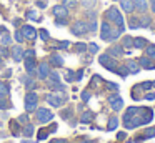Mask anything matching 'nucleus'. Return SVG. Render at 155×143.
<instances>
[{
  "instance_id": "f257e3e1",
  "label": "nucleus",
  "mask_w": 155,
  "mask_h": 143,
  "mask_svg": "<svg viewBox=\"0 0 155 143\" xmlns=\"http://www.w3.org/2000/svg\"><path fill=\"white\" fill-rule=\"evenodd\" d=\"M105 17H107L108 22H114L118 28L124 30V17H122V13H120V10H118V8H115V7L108 8L107 12H105Z\"/></svg>"
},
{
  "instance_id": "f03ea898",
  "label": "nucleus",
  "mask_w": 155,
  "mask_h": 143,
  "mask_svg": "<svg viewBox=\"0 0 155 143\" xmlns=\"http://www.w3.org/2000/svg\"><path fill=\"white\" fill-rule=\"evenodd\" d=\"M37 103H38V96L35 92H28L25 96V110L27 112H35L37 110Z\"/></svg>"
},
{
  "instance_id": "7ed1b4c3",
  "label": "nucleus",
  "mask_w": 155,
  "mask_h": 143,
  "mask_svg": "<svg viewBox=\"0 0 155 143\" xmlns=\"http://www.w3.org/2000/svg\"><path fill=\"white\" fill-rule=\"evenodd\" d=\"M98 62H100V65H102V67L108 68L110 72H115V70H117V62H115V58H112V57L108 55V53H105V55H100Z\"/></svg>"
},
{
  "instance_id": "20e7f679",
  "label": "nucleus",
  "mask_w": 155,
  "mask_h": 143,
  "mask_svg": "<svg viewBox=\"0 0 155 143\" xmlns=\"http://www.w3.org/2000/svg\"><path fill=\"white\" fill-rule=\"evenodd\" d=\"M88 32V27H87V22H82V20H77V22L72 25V33L74 35H85Z\"/></svg>"
},
{
  "instance_id": "39448f33",
  "label": "nucleus",
  "mask_w": 155,
  "mask_h": 143,
  "mask_svg": "<svg viewBox=\"0 0 155 143\" xmlns=\"http://www.w3.org/2000/svg\"><path fill=\"white\" fill-rule=\"evenodd\" d=\"M52 118H54V113H52L50 110H47V108H38L37 110V120L40 123H48Z\"/></svg>"
},
{
  "instance_id": "423d86ee",
  "label": "nucleus",
  "mask_w": 155,
  "mask_h": 143,
  "mask_svg": "<svg viewBox=\"0 0 155 143\" xmlns=\"http://www.w3.org/2000/svg\"><path fill=\"white\" fill-rule=\"evenodd\" d=\"M37 73H38V78L45 80L48 76V73H50V67H48L47 62H42L40 65L37 67Z\"/></svg>"
},
{
  "instance_id": "0eeeda50",
  "label": "nucleus",
  "mask_w": 155,
  "mask_h": 143,
  "mask_svg": "<svg viewBox=\"0 0 155 143\" xmlns=\"http://www.w3.org/2000/svg\"><path fill=\"white\" fill-rule=\"evenodd\" d=\"M108 103H110V106L115 110V112L122 110V106H124V100H122L118 95H112L110 98H108Z\"/></svg>"
},
{
  "instance_id": "6e6552de",
  "label": "nucleus",
  "mask_w": 155,
  "mask_h": 143,
  "mask_svg": "<svg viewBox=\"0 0 155 143\" xmlns=\"http://www.w3.org/2000/svg\"><path fill=\"white\" fill-rule=\"evenodd\" d=\"M22 33H24L25 40H34L35 37H37V30H35L34 27H30V25H24V27H22Z\"/></svg>"
},
{
  "instance_id": "1a4fd4ad",
  "label": "nucleus",
  "mask_w": 155,
  "mask_h": 143,
  "mask_svg": "<svg viewBox=\"0 0 155 143\" xmlns=\"http://www.w3.org/2000/svg\"><path fill=\"white\" fill-rule=\"evenodd\" d=\"M47 102L50 103L52 106L58 108V106H62V103H64V96H60V95H54V93H50V95H47Z\"/></svg>"
},
{
  "instance_id": "9d476101",
  "label": "nucleus",
  "mask_w": 155,
  "mask_h": 143,
  "mask_svg": "<svg viewBox=\"0 0 155 143\" xmlns=\"http://www.w3.org/2000/svg\"><path fill=\"white\" fill-rule=\"evenodd\" d=\"M118 2H120V8L124 10L125 13H134L135 12L134 0H118Z\"/></svg>"
},
{
  "instance_id": "9b49d317",
  "label": "nucleus",
  "mask_w": 155,
  "mask_h": 143,
  "mask_svg": "<svg viewBox=\"0 0 155 143\" xmlns=\"http://www.w3.org/2000/svg\"><path fill=\"white\" fill-rule=\"evenodd\" d=\"M52 12H54V15L57 18H67L68 17V8H65L64 5H55Z\"/></svg>"
},
{
  "instance_id": "f8f14e48",
  "label": "nucleus",
  "mask_w": 155,
  "mask_h": 143,
  "mask_svg": "<svg viewBox=\"0 0 155 143\" xmlns=\"http://www.w3.org/2000/svg\"><path fill=\"white\" fill-rule=\"evenodd\" d=\"M110 32H112V27L108 22H102V28H100V38L107 42L108 37H110Z\"/></svg>"
},
{
  "instance_id": "ddd939ff",
  "label": "nucleus",
  "mask_w": 155,
  "mask_h": 143,
  "mask_svg": "<svg viewBox=\"0 0 155 143\" xmlns=\"http://www.w3.org/2000/svg\"><path fill=\"white\" fill-rule=\"evenodd\" d=\"M125 67H127L128 73H132V75H135V73L140 72V63H138V60H128Z\"/></svg>"
},
{
  "instance_id": "4468645a",
  "label": "nucleus",
  "mask_w": 155,
  "mask_h": 143,
  "mask_svg": "<svg viewBox=\"0 0 155 143\" xmlns=\"http://www.w3.org/2000/svg\"><path fill=\"white\" fill-rule=\"evenodd\" d=\"M125 53V48L122 45H114L108 48V55L110 57H122Z\"/></svg>"
},
{
  "instance_id": "2eb2a0df",
  "label": "nucleus",
  "mask_w": 155,
  "mask_h": 143,
  "mask_svg": "<svg viewBox=\"0 0 155 143\" xmlns=\"http://www.w3.org/2000/svg\"><path fill=\"white\" fill-rule=\"evenodd\" d=\"M138 63H140V67H142V68H147V70L155 68V63L152 62V58H150V57H142V58L138 60Z\"/></svg>"
},
{
  "instance_id": "dca6fc26",
  "label": "nucleus",
  "mask_w": 155,
  "mask_h": 143,
  "mask_svg": "<svg viewBox=\"0 0 155 143\" xmlns=\"http://www.w3.org/2000/svg\"><path fill=\"white\" fill-rule=\"evenodd\" d=\"M25 70L28 72V75H34L35 73V58L34 57H27V60H25Z\"/></svg>"
},
{
  "instance_id": "f3484780",
  "label": "nucleus",
  "mask_w": 155,
  "mask_h": 143,
  "mask_svg": "<svg viewBox=\"0 0 155 143\" xmlns=\"http://www.w3.org/2000/svg\"><path fill=\"white\" fill-rule=\"evenodd\" d=\"M134 5H135V10L140 13H145L148 10V5H147V0H134Z\"/></svg>"
},
{
  "instance_id": "a211bd4d",
  "label": "nucleus",
  "mask_w": 155,
  "mask_h": 143,
  "mask_svg": "<svg viewBox=\"0 0 155 143\" xmlns=\"http://www.w3.org/2000/svg\"><path fill=\"white\" fill-rule=\"evenodd\" d=\"M12 57H14L15 62H22V58H24V48L22 47H15L12 50Z\"/></svg>"
},
{
  "instance_id": "6ab92c4d",
  "label": "nucleus",
  "mask_w": 155,
  "mask_h": 143,
  "mask_svg": "<svg viewBox=\"0 0 155 143\" xmlns=\"http://www.w3.org/2000/svg\"><path fill=\"white\" fill-rule=\"evenodd\" d=\"M147 47V40L142 38V37H137L134 38V48H145Z\"/></svg>"
},
{
  "instance_id": "aec40b11",
  "label": "nucleus",
  "mask_w": 155,
  "mask_h": 143,
  "mask_svg": "<svg viewBox=\"0 0 155 143\" xmlns=\"http://www.w3.org/2000/svg\"><path fill=\"white\" fill-rule=\"evenodd\" d=\"M122 32H124V30L118 28V27H117V30H112V32H110V37H108L107 42H115V40H117L118 37H120V33H122Z\"/></svg>"
},
{
  "instance_id": "412c9836",
  "label": "nucleus",
  "mask_w": 155,
  "mask_h": 143,
  "mask_svg": "<svg viewBox=\"0 0 155 143\" xmlns=\"http://www.w3.org/2000/svg\"><path fill=\"white\" fill-rule=\"evenodd\" d=\"M50 62H52V65H55V67H62V65H64V58H62L60 55H52L50 57Z\"/></svg>"
},
{
  "instance_id": "4be33fe9",
  "label": "nucleus",
  "mask_w": 155,
  "mask_h": 143,
  "mask_svg": "<svg viewBox=\"0 0 155 143\" xmlns=\"http://www.w3.org/2000/svg\"><path fill=\"white\" fill-rule=\"evenodd\" d=\"M122 47L124 48H134V38L132 37H124V42H122Z\"/></svg>"
},
{
  "instance_id": "5701e85b",
  "label": "nucleus",
  "mask_w": 155,
  "mask_h": 143,
  "mask_svg": "<svg viewBox=\"0 0 155 143\" xmlns=\"http://www.w3.org/2000/svg\"><path fill=\"white\" fill-rule=\"evenodd\" d=\"M62 5L65 8H75L78 5V0H62Z\"/></svg>"
},
{
  "instance_id": "b1692460",
  "label": "nucleus",
  "mask_w": 155,
  "mask_h": 143,
  "mask_svg": "<svg viewBox=\"0 0 155 143\" xmlns=\"http://www.w3.org/2000/svg\"><path fill=\"white\" fill-rule=\"evenodd\" d=\"M138 27H140V18H135V17H132V18L128 20V28L135 30V28H138Z\"/></svg>"
},
{
  "instance_id": "393cba45",
  "label": "nucleus",
  "mask_w": 155,
  "mask_h": 143,
  "mask_svg": "<svg viewBox=\"0 0 155 143\" xmlns=\"http://www.w3.org/2000/svg\"><path fill=\"white\" fill-rule=\"evenodd\" d=\"M152 136H155V126H152V128H147L143 132V135H142V138L147 140V138H152Z\"/></svg>"
},
{
  "instance_id": "a878e982",
  "label": "nucleus",
  "mask_w": 155,
  "mask_h": 143,
  "mask_svg": "<svg viewBox=\"0 0 155 143\" xmlns=\"http://www.w3.org/2000/svg\"><path fill=\"white\" fill-rule=\"evenodd\" d=\"M117 126H118V118L117 116H112V118L108 120V130L112 132V130H115Z\"/></svg>"
},
{
  "instance_id": "bb28decb",
  "label": "nucleus",
  "mask_w": 155,
  "mask_h": 143,
  "mask_svg": "<svg viewBox=\"0 0 155 143\" xmlns=\"http://www.w3.org/2000/svg\"><path fill=\"white\" fill-rule=\"evenodd\" d=\"M145 53H147V57H150V58H155V45H147L145 47Z\"/></svg>"
},
{
  "instance_id": "cd10ccee",
  "label": "nucleus",
  "mask_w": 155,
  "mask_h": 143,
  "mask_svg": "<svg viewBox=\"0 0 155 143\" xmlns=\"http://www.w3.org/2000/svg\"><path fill=\"white\" fill-rule=\"evenodd\" d=\"M92 118H94V113H92V112H85L84 115H82V123L92 122Z\"/></svg>"
},
{
  "instance_id": "c85d7f7f",
  "label": "nucleus",
  "mask_w": 155,
  "mask_h": 143,
  "mask_svg": "<svg viewBox=\"0 0 155 143\" xmlns=\"http://www.w3.org/2000/svg\"><path fill=\"white\" fill-rule=\"evenodd\" d=\"M8 95V86L4 85V83H0V98H5Z\"/></svg>"
},
{
  "instance_id": "c756f323",
  "label": "nucleus",
  "mask_w": 155,
  "mask_h": 143,
  "mask_svg": "<svg viewBox=\"0 0 155 143\" xmlns=\"http://www.w3.org/2000/svg\"><path fill=\"white\" fill-rule=\"evenodd\" d=\"M95 3H97V0H82V5H84L85 8H94Z\"/></svg>"
},
{
  "instance_id": "7c9ffc66",
  "label": "nucleus",
  "mask_w": 155,
  "mask_h": 143,
  "mask_svg": "<svg viewBox=\"0 0 155 143\" xmlns=\"http://www.w3.org/2000/svg\"><path fill=\"white\" fill-rule=\"evenodd\" d=\"M24 135L30 138V136L34 135V125H27V126H25V128H24Z\"/></svg>"
},
{
  "instance_id": "2f4dec72",
  "label": "nucleus",
  "mask_w": 155,
  "mask_h": 143,
  "mask_svg": "<svg viewBox=\"0 0 155 143\" xmlns=\"http://www.w3.org/2000/svg\"><path fill=\"white\" fill-rule=\"evenodd\" d=\"M150 22H152V20L148 18V17H140V27H143V28L150 27Z\"/></svg>"
},
{
  "instance_id": "473e14b6",
  "label": "nucleus",
  "mask_w": 155,
  "mask_h": 143,
  "mask_svg": "<svg viewBox=\"0 0 155 143\" xmlns=\"http://www.w3.org/2000/svg\"><path fill=\"white\" fill-rule=\"evenodd\" d=\"M152 86H153V82H143V83H140V85H138V88L140 90H145V92H147V90H150Z\"/></svg>"
},
{
  "instance_id": "72a5a7b5",
  "label": "nucleus",
  "mask_w": 155,
  "mask_h": 143,
  "mask_svg": "<svg viewBox=\"0 0 155 143\" xmlns=\"http://www.w3.org/2000/svg\"><path fill=\"white\" fill-rule=\"evenodd\" d=\"M15 40H17L18 43H22L25 40V37H24V33H22V30H17V32H15Z\"/></svg>"
},
{
  "instance_id": "f704fd0d",
  "label": "nucleus",
  "mask_w": 155,
  "mask_h": 143,
  "mask_svg": "<svg viewBox=\"0 0 155 143\" xmlns=\"http://www.w3.org/2000/svg\"><path fill=\"white\" fill-rule=\"evenodd\" d=\"M87 48H88V52H90V53H97L98 52V45H97V43H88Z\"/></svg>"
},
{
  "instance_id": "c9c22d12",
  "label": "nucleus",
  "mask_w": 155,
  "mask_h": 143,
  "mask_svg": "<svg viewBox=\"0 0 155 143\" xmlns=\"http://www.w3.org/2000/svg\"><path fill=\"white\" fill-rule=\"evenodd\" d=\"M87 27H88V32H95V30H97V22H95V20H90V22L87 23Z\"/></svg>"
},
{
  "instance_id": "e433bc0d",
  "label": "nucleus",
  "mask_w": 155,
  "mask_h": 143,
  "mask_svg": "<svg viewBox=\"0 0 155 143\" xmlns=\"http://www.w3.org/2000/svg\"><path fill=\"white\" fill-rule=\"evenodd\" d=\"M75 50H77L78 53H84L85 50H87V45H85V43H77V45H75Z\"/></svg>"
},
{
  "instance_id": "4c0bfd02",
  "label": "nucleus",
  "mask_w": 155,
  "mask_h": 143,
  "mask_svg": "<svg viewBox=\"0 0 155 143\" xmlns=\"http://www.w3.org/2000/svg\"><path fill=\"white\" fill-rule=\"evenodd\" d=\"M12 43V37L10 35H4L2 37V45H10Z\"/></svg>"
},
{
  "instance_id": "58836bf2",
  "label": "nucleus",
  "mask_w": 155,
  "mask_h": 143,
  "mask_svg": "<svg viewBox=\"0 0 155 143\" xmlns=\"http://www.w3.org/2000/svg\"><path fill=\"white\" fill-rule=\"evenodd\" d=\"M115 72L118 73L120 76H127V73H128V70H127V67H122V68H117Z\"/></svg>"
},
{
  "instance_id": "ea45409f",
  "label": "nucleus",
  "mask_w": 155,
  "mask_h": 143,
  "mask_svg": "<svg viewBox=\"0 0 155 143\" xmlns=\"http://www.w3.org/2000/svg\"><path fill=\"white\" fill-rule=\"evenodd\" d=\"M75 73L74 72H72V70H68V72H67V75H65V78H67V82H74V80H75Z\"/></svg>"
},
{
  "instance_id": "a19ab883",
  "label": "nucleus",
  "mask_w": 155,
  "mask_h": 143,
  "mask_svg": "<svg viewBox=\"0 0 155 143\" xmlns=\"http://www.w3.org/2000/svg\"><path fill=\"white\" fill-rule=\"evenodd\" d=\"M40 37H42V40H44V42H47V40L50 38V35H48L47 30H40Z\"/></svg>"
},
{
  "instance_id": "79ce46f5",
  "label": "nucleus",
  "mask_w": 155,
  "mask_h": 143,
  "mask_svg": "<svg viewBox=\"0 0 155 143\" xmlns=\"http://www.w3.org/2000/svg\"><path fill=\"white\" fill-rule=\"evenodd\" d=\"M68 47H70V42H67V40L58 43V48H68Z\"/></svg>"
},
{
  "instance_id": "37998d69",
  "label": "nucleus",
  "mask_w": 155,
  "mask_h": 143,
  "mask_svg": "<svg viewBox=\"0 0 155 143\" xmlns=\"http://www.w3.org/2000/svg\"><path fill=\"white\" fill-rule=\"evenodd\" d=\"M55 23H57L58 27H64V25H67V20H65V18H57V22H55Z\"/></svg>"
},
{
  "instance_id": "c03bdc74",
  "label": "nucleus",
  "mask_w": 155,
  "mask_h": 143,
  "mask_svg": "<svg viewBox=\"0 0 155 143\" xmlns=\"http://www.w3.org/2000/svg\"><path fill=\"white\" fill-rule=\"evenodd\" d=\"M82 100H84V102H88V100H90V93L84 92V93H82Z\"/></svg>"
},
{
  "instance_id": "a18cd8bd",
  "label": "nucleus",
  "mask_w": 155,
  "mask_h": 143,
  "mask_svg": "<svg viewBox=\"0 0 155 143\" xmlns=\"http://www.w3.org/2000/svg\"><path fill=\"white\" fill-rule=\"evenodd\" d=\"M7 106H8L7 100H4V98H0V108H7Z\"/></svg>"
},
{
  "instance_id": "49530a36",
  "label": "nucleus",
  "mask_w": 155,
  "mask_h": 143,
  "mask_svg": "<svg viewBox=\"0 0 155 143\" xmlns=\"http://www.w3.org/2000/svg\"><path fill=\"white\" fill-rule=\"evenodd\" d=\"M48 136V132H40L38 133V140H44V138H47Z\"/></svg>"
},
{
  "instance_id": "de8ad7c7",
  "label": "nucleus",
  "mask_w": 155,
  "mask_h": 143,
  "mask_svg": "<svg viewBox=\"0 0 155 143\" xmlns=\"http://www.w3.org/2000/svg\"><path fill=\"white\" fill-rule=\"evenodd\" d=\"M24 57H35V52L34 50H27V52H24Z\"/></svg>"
},
{
  "instance_id": "09e8293b",
  "label": "nucleus",
  "mask_w": 155,
  "mask_h": 143,
  "mask_svg": "<svg viewBox=\"0 0 155 143\" xmlns=\"http://www.w3.org/2000/svg\"><path fill=\"white\" fill-rule=\"evenodd\" d=\"M145 100H155V92L153 93H147V95H145Z\"/></svg>"
},
{
  "instance_id": "8fccbe9b",
  "label": "nucleus",
  "mask_w": 155,
  "mask_h": 143,
  "mask_svg": "<svg viewBox=\"0 0 155 143\" xmlns=\"http://www.w3.org/2000/svg\"><path fill=\"white\" fill-rule=\"evenodd\" d=\"M28 18H32V20H35L37 18V13L34 12V10H32V12H28Z\"/></svg>"
},
{
  "instance_id": "3c124183",
  "label": "nucleus",
  "mask_w": 155,
  "mask_h": 143,
  "mask_svg": "<svg viewBox=\"0 0 155 143\" xmlns=\"http://www.w3.org/2000/svg\"><path fill=\"white\" fill-rule=\"evenodd\" d=\"M27 118H28L27 115H20V116H18V122H22V123H24V122H27Z\"/></svg>"
},
{
  "instance_id": "603ef678",
  "label": "nucleus",
  "mask_w": 155,
  "mask_h": 143,
  "mask_svg": "<svg viewBox=\"0 0 155 143\" xmlns=\"http://www.w3.org/2000/svg\"><path fill=\"white\" fill-rule=\"evenodd\" d=\"M34 86H35L34 80H28V82H27V88H34Z\"/></svg>"
},
{
  "instance_id": "864d4df0",
  "label": "nucleus",
  "mask_w": 155,
  "mask_h": 143,
  "mask_svg": "<svg viewBox=\"0 0 155 143\" xmlns=\"http://www.w3.org/2000/svg\"><path fill=\"white\" fill-rule=\"evenodd\" d=\"M107 85H108V88H110V90H117L118 88V85H115V83H107Z\"/></svg>"
},
{
  "instance_id": "5fc2aeb1",
  "label": "nucleus",
  "mask_w": 155,
  "mask_h": 143,
  "mask_svg": "<svg viewBox=\"0 0 155 143\" xmlns=\"http://www.w3.org/2000/svg\"><path fill=\"white\" fill-rule=\"evenodd\" d=\"M0 55H2V57H8V52L5 48H2V50H0Z\"/></svg>"
},
{
  "instance_id": "6e6d98bb",
  "label": "nucleus",
  "mask_w": 155,
  "mask_h": 143,
  "mask_svg": "<svg viewBox=\"0 0 155 143\" xmlns=\"http://www.w3.org/2000/svg\"><path fill=\"white\" fill-rule=\"evenodd\" d=\"M82 76H84V72L80 70V72L77 73V76H75V80H82Z\"/></svg>"
},
{
  "instance_id": "4d7b16f0",
  "label": "nucleus",
  "mask_w": 155,
  "mask_h": 143,
  "mask_svg": "<svg viewBox=\"0 0 155 143\" xmlns=\"http://www.w3.org/2000/svg\"><path fill=\"white\" fill-rule=\"evenodd\" d=\"M150 2H152V5H150V10L155 13V0H150Z\"/></svg>"
},
{
  "instance_id": "13d9d810",
  "label": "nucleus",
  "mask_w": 155,
  "mask_h": 143,
  "mask_svg": "<svg viewBox=\"0 0 155 143\" xmlns=\"http://www.w3.org/2000/svg\"><path fill=\"white\" fill-rule=\"evenodd\" d=\"M45 5H47V3H45V2H40V0H38V2H37V7H42V8H44Z\"/></svg>"
},
{
  "instance_id": "bf43d9fd",
  "label": "nucleus",
  "mask_w": 155,
  "mask_h": 143,
  "mask_svg": "<svg viewBox=\"0 0 155 143\" xmlns=\"http://www.w3.org/2000/svg\"><path fill=\"white\" fill-rule=\"evenodd\" d=\"M125 138V133H118V140H124Z\"/></svg>"
},
{
  "instance_id": "052dcab7",
  "label": "nucleus",
  "mask_w": 155,
  "mask_h": 143,
  "mask_svg": "<svg viewBox=\"0 0 155 143\" xmlns=\"http://www.w3.org/2000/svg\"><path fill=\"white\" fill-rule=\"evenodd\" d=\"M54 143H67L65 140H57V141H54Z\"/></svg>"
},
{
  "instance_id": "680f3d73",
  "label": "nucleus",
  "mask_w": 155,
  "mask_h": 143,
  "mask_svg": "<svg viewBox=\"0 0 155 143\" xmlns=\"http://www.w3.org/2000/svg\"><path fill=\"white\" fill-rule=\"evenodd\" d=\"M84 143H92V141H84Z\"/></svg>"
},
{
  "instance_id": "e2e57ef3",
  "label": "nucleus",
  "mask_w": 155,
  "mask_h": 143,
  "mask_svg": "<svg viewBox=\"0 0 155 143\" xmlns=\"http://www.w3.org/2000/svg\"><path fill=\"white\" fill-rule=\"evenodd\" d=\"M0 62H2V55H0Z\"/></svg>"
},
{
  "instance_id": "0e129e2a",
  "label": "nucleus",
  "mask_w": 155,
  "mask_h": 143,
  "mask_svg": "<svg viewBox=\"0 0 155 143\" xmlns=\"http://www.w3.org/2000/svg\"><path fill=\"white\" fill-rule=\"evenodd\" d=\"M22 143H28V141H22Z\"/></svg>"
},
{
  "instance_id": "69168bd1",
  "label": "nucleus",
  "mask_w": 155,
  "mask_h": 143,
  "mask_svg": "<svg viewBox=\"0 0 155 143\" xmlns=\"http://www.w3.org/2000/svg\"><path fill=\"white\" fill-rule=\"evenodd\" d=\"M153 88H155V82H153Z\"/></svg>"
},
{
  "instance_id": "338daca9",
  "label": "nucleus",
  "mask_w": 155,
  "mask_h": 143,
  "mask_svg": "<svg viewBox=\"0 0 155 143\" xmlns=\"http://www.w3.org/2000/svg\"><path fill=\"white\" fill-rule=\"evenodd\" d=\"M114 2H117V0H114Z\"/></svg>"
}]
</instances>
